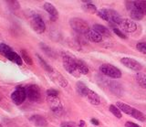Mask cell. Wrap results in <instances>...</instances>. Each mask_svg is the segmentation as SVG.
Returning a JSON list of instances; mask_svg holds the SVG:
<instances>
[{"label":"cell","mask_w":146,"mask_h":127,"mask_svg":"<svg viewBox=\"0 0 146 127\" xmlns=\"http://www.w3.org/2000/svg\"><path fill=\"white\" fill-rule=\"evenodd\" d=\"M0 54L3 55L4 57H6L7 60H9L10 61L16 63L17 65H19V66L22 65L23 60L21 56L18 55L16 51H14L8 45L5 43H0Z\"/></svg>","instance_id":"cell-1"},{"label":"cell","mask_w":146,"mask_h":127,"mask_svg":"<svg viewBox=\"0 0 146 127\" xmlns=\"http://www.w3.org/2000/svg\"><path fill=\"white\" fill-rule=\"evenodd\" d=\"M76 60L77 59L73 58L70 55H67V54H63V56H62V62H63L64 69H65L70 74L78 78V77L80 76V73L77 68Z\"/></svg>","instance_id":"cell-2"},{"label":"cell","mask_w":146,"mask_h":127,"mask_svg":"<svg viewBox=\"0 0 146 127\" xmlns=\"http://www.w3.org/2000/svg\"><path fill=\"white\" fill-rule=\"evenodd\" d=\"M70 25L73 30L80 34H87V32L90 29L89 24L84 19H80V17L71 19L70 20Z\"/></svg>","instance_id":"cell-3"},{"label":"cell","mask_w":146,"mask_h":127,"mask_svg":"<svg viewBox=\"0 0 146 127\" xmlns=\"http://www.w3.org/2000/svg\"><path fill=\"white\" fill-rule=\"evenodd\" d=\"M100 70L105 76L110 77L111 79H120L121 77V71L117 67L109 63H104L100 67Z\"/></svg>","instance_id":"cell-4"},{"label":"cell","mask_w":146,"mask_h":127,"mask_svg":"<svg viewBox=\"0 0 146 127\" xmlns=\"http://www.w3.org/2000/svg\"><path fill=\"white\" fill-rule=\"evenodd\" d=\"M30 25H31V28L34 29L35 32L41 34L45 32L46 30V24L44 20L42 19L39 15L38 14H34L32 15L30 17Z\"/></svg>","instance_id":"cell-5"},{"label":"cell","mask_w":146,"mask_h":127,"mask_svg":"<svg viewBox=\"0 0 146 127\" xmlns=\"http://www.w3.org/2000/svg\"><path fill=\"white\" fill-rule=\"evenodd\" d=\"M25 89H26L27 97L29 98V101L38 102L41 100V92L38 85L30 84L29 86H27Z\"/></svg>","instance_id":"cell-6"},{"label":"cell","mask_w":146,"mask_h":127,"mask_svg":"<svg viewBox=\"0 0 146 127\" xmlns=\"http://www.w3.org/2000/svg\"><path fill=\"white\" fill-rule=\"evenodd\" d=\"M27 98V93H26V89L22 86H18L16 88L11 94V100L12 102L17 104V105H20L25 102Z\"/></svg>","instance_id":"cell-7"},{"label":"cell","mask_w":146,"mask_h":127,"mask_svg":"<svg viewBox=\"0 0 146 127\" xmlns=\"http://www.w3.org/2000/svg\"><path fill=\"white\" fill-rule=\"evenodd\" d=\"M126 7H127V9L130 12L131 19L132 20H141V19H143V17L145 16L144 13L141 9H139V8L134 5L133 2H127Z\"/></svg>","instance_id":"cell-8"},{"label":"cell","mask_w":146,"mask_h":127,"mask_svg":"<svg viewBox=\"0 0 146 127\" xmlns=\"http://www.w3.org/2000/svg\"><path fill=\"white\" fill-rule=\"evenodd\" d=\"M47 101L53 112L57 113V114H60L63 112V105L59 100L58 96H47Z\"/></svg>","instance_id":"cell-9"},{"label":"cell","mask_w":146,"mask_h":127,"mask_svg":"<svg viewBox=\"0 0 146 127\" xmlns=\"http://www.w3.org/2000/svg\"><path fill=\"white\" fill-rule=\"evenodd\" d=\"M121 62L125 67L129 68V69H131L132 70H135V71H139L141 70V68H143V66H141L140 62H138L137 61L133 60V59H131V58H122L121 60Z\"/></svg>","instance_id":"cell-10"},{"label":"cell","mask_w":146,"mask_h":127,"mask_svg":"<svg viewBox=\"0 0 146 127\" xmlns=\"http://www.w3.org/2000/svg\"><path fill=\"white\" fill-rule=\"evenodd\" d=\"M105 12H106V15L108 17V22L112 23V24H117V25L120 26L122 19L117 11L113 10V9H108V8H105Z\"/></svg>","instance_id":"cell-11"},{"label":"cell","mask_w":146,"mask_h":127,"mask_svg":"<svg viewBox=\"0 0 146 127\" xmlns=\"http://www.w3.org/2000/svg\"><path fill=\"white\" fill-rule=\"evenodd\" d=\"M120 27L128 33H132L137 29L136 23L133 20L129 19H123L121 22Z\"/></svg>","instance_id":"cell-12"},{"label":"cell","mask_w":146,"mask_h":127,"mask_svg":"<svg viewBox=\"0 0 146 127\" xmlns=\"http://www.w3.org/2000/svg\"><path fill=\"white\" fill-rule=\"evenodd\" d=\"M43 7H44V9L49 14V17H50V20L51 21H56L58 19V11L51 3H48V2L45 3L43 5Z\"/></svg>","instance_id":"cell-13"},{"label":"cell","mask_w":146,"mask_h":127,"mask_svg":"<svg viewBox=\"0 0 146 127\" xmlns=\"http://www.w3.org/2000/svg\"><path fill=\"white\" fill-rule=\"evenodd\" d=\"M50 77H51V79L55 81V82H57L60 87H66L68 85V80L64 78V77L59 73V72L56 71V70H53L52 72H50L49 73Z\"/></svg>","instance_id":"cell-14"},{"label":"cell","mask_w":146,"mask_h":127,"mask_svg":"<svg viewBox=\"0 0 146 127\" xmlns=\"http://www.w3.org/2000/svg\"><path fill=\"white\" fill-rule=\"evenodd\" d=\"M29 121L33 124L35 126L38 127H46L48 125V121L46 120V118L41 116L39 114H35L32 115L29 118Z\"/></svg>","instance_id":"cell-15"},{"label":"cell","mask_w":146,"mask_h":127,"mask_svg":"<svg viewBox=\"0 0 146 127\" xmlns=\"http://www.w3.org/2000/svg\"><path fill=\"white\" fill-rule=\"evenodd\" d=\"M86 35L90 41L95 42V43L102 42V36L100 34H99L97 31H95L94 29H90L88 32H87Z\"/></svg>","instance_id":"cell-16"},{"label":"cell","mask_w":146,"mask_h":127,"mask_svg":"<svg viewBox=\"0 0 146 127\" xmlns=\"http://www.w3.org/2000/svg\"><path fill=\"white\" fill-rule=\"evenodd\" d=\"M86 97L88 98L89 102L91 104H93V105H100V96L95 92H93V90H90Z\"/></svg>","instance_id":"cell-17"},{"label":"cell","mask_w":146,"mask_h":127,"mask_svg":"<svg viewBox=\"0 0 146 127\" xmlns=\"http://www.w3.org/2000/svg\"><path fill=\"white\" fill-rule=\"evenodd\" d=\"M76 89H77V92L81 96H87V94L89 92V87L87 86L85 83L81 82V81H78L76 83Z\"/></svg>","instance_id":"cell-18"},{"label":"cell","mask_w":146,"mask_h":127,"mask_svg":"<svg viewBox=\"0 0 146 127\" xmlns=\"http://www.w3.org/2000/svg\"><path fill=\"white\" fill-rule=\"evenodd\" d=\"M116 106L120 109L121 112H123L124 113H126V114L131 115V113H132V112H133V109H134L131 106L128 105V104H126L124 102H117Z\"/></svg>","instance_id":"cell-19"},{"label":"cell","mask_w":146,"mask_h":127,"mask_svg":"<svg viewBox=\"0 0 146 127\" xmlns=\"http://www.w3.org/2000/svg\"><path fill=\"white\" fill-rule=\"evenodd\" d=\"M76 62H77V68H78V70H79L80 74L86 75L89 73V68L83 61L80 60V59H77Z\"/></svg>","instance_id":"cell-20"},{"label":"cell","mask_w":146,"mask_h":127,"mask_svg":"<svg viewBox=\"0 0 146 127\" xmlns=\"http://www.w3.org/2000/svg\"><path fill=\"white\" fill-rule=\"evenodd\" d=\"M93 29L95 31H97L99 34H100L102 36H111V32L110 30L104 27L102 25H100V24H94L93 25Z\"/></svg>","instance_id":"cell-21"},{"label":"cell","mask_w":146,"mask_h":127,"mask_svg":"<svg viewBox=\"0 0 146 127\" xmlns=\"http://www.w3.org/2000/svg\"><path fill=\"white\" fill-rule=\"evenodd\" d=\"M135 78L137 82H138V84L141 87L146 90V74L141 73V72H138V73H136Z\"/></svg>","instance_id":"cell-22"},{"label":"cell","mask_w":146,"mask_h":127,"mask_svg":"<svg viewBox=\"0 0 146 127\" xmlns=\"http://www.w3.org/2000/svg\"><path fill=\"white\" fill-rule=\"evenodd\" d=\"M131 116L135 118L136 120H138L140 122H145L146 121V115L143 112H141V111L137 110V109H133V112L131 113Z\"/></svg>","instance_id":"cell-23"},{"label":"cell","mask_w":146,"mask_h":127,"mask_svg":"<svg viewBox=\"0 0 146 127\" xmlns=\"http://www.w3.org/2000/svg\"><path fill=\"white\" fill-rule=\"evenodd\" d=\"M36 58L38 59V62H39V64L41 65V67L43 68V69L46 70V71H48V73H50V72H52L54 70H53V68L50 66L49 64H48L47 62H46L42 58H41L39 55H36Z\"/></svg>","instance_id":"cell-24"},{"label":"cell","mask_w":146,"mask_h":127,"mask_svg":"<svg viewBox=\"0 0 146 127\" xmlns=\"http://www.w3.org/2000/svg\"><path fill=\"white\" fill-rule=\"evenodd\" d=\"M83 10H85L86 12L90 13V14H94V13L97 12V7L96 6H94L92 3H85V5L82 7Z\"/></svg>","instance_id":"cell-25"},{"label":"cell","mask_w":146,"mask_h":127,"mask_svg":"<svg viewBox=\"0 0 146 127\" xmlns=\"http://www.w3.org/2000/svg\"><path fill=\"white\" fill-rule=\"evenodd\" d=\"M21 58H22V60L24 61L27 64H29V65H32L33 64V61H32V59L31 57L29 56V54L27 53L25 49H21Z\"/></svg>","instance_id":"cell-26"},{"label":"cell","mask_w":146,"mask_h":127,"mask_svg":"<svg viewBox=\"0 0 146 127\" xmlns=\"http://www.w3.org/2000/svg\"><path fill=\"white\" fill-rule=\"evenodd\" d=\"M110 112H111L115 117H117L118 119H121V118L122 117V114H121V110H120V109H119L117 106L113 105V104H111V105H110Z\"/></svg>","instance_id":"cell-27"},{"label":"cell","mask_w":146,"mask_h":127,"mask_svg":"<svg viewBox=\"0 0 146 127\" xmlns=\"http://www.w3.org/2000/svg\"><path fill=\"white\" fill-rule=\"evenodd\" d=\"M134 5L146 15V1H134Z\"/></svg>","instance_id":"cell-28"},{"label":"cell","mask_w":146,"mask_h":127,"mask_svg":"<svg viewBox=\"0 0 146 127\" xmlns=\"http://www.w3.org/2000/svg\"><path fill=\"white\" fill-rule=\"evenodd\" d=\"M40 47H41V49H42L43 51H44V52H45L46 54H48V56H50V57H53V56H54V52H53V51H52V49H50L49 47H48L46 44L41 43V44H40Z\"/></svg>","instance_id":"cell-29"},{"label":"cell","mask_w":146,"mask_h":127,"mask_svg":"<svg viewBox=\"0 0 146 127\" xmlns=\"http://www.w3.org/2000/svg\"><path fill=\"white\" fill-rule=\"evenodd\" d=\"M137 49L143 54H146V42H139L136 45Z\"/></svg>","instance_id":"cell-30"},{"label":"cell","mask_w":146,"mask_h":127,"mask_svg":"<svg viewBox=\"0 0 146 127\" xmlns=\"http://www.w3.org/2000/svg\"><path fill=\"white\" fill-rule=\"evenodd\" d=\"M60 127H80V126L74 122H61Z\"/></svg>","instance_id":"cell-31"},{"label":"cell","mask_w":146,"mask_h":127,"mask_svg":"<svg viewBox=\"0 0 146 127\" xmlns=\"http://www.w3.org/2000/svg\"><path fill=\"white\" fill-rule=\"evenodd\" d=\"M59 92H58L57 90L55 89H48L47 90V96H52V97H55V96H58Z\"/></svg>","instance_id":"cell-32"},{"label":"cell","mask_w":146,"mask_h":127,"mask_svg":"<svg viewBox=\"0 0 146 127\" xmlns=\"http://www.w3.org/2000/svg\"><path fill=\"white\" fill-rule=\"evenodd\" d=\"M113 32L115 33L117 36H119L120 38H121V39H126V35L122 32L121 30H120L119 29H116V28H114L113 29Z\"/></svg>","instance_id":"cell-33"},{"label":"cell","mask_w":146,"mask_h":127,"mask_svg":"<svg viewBox=\"0 0 146 127\" xmlns=\"http://www.w3.org/2000/svg\"><path fill=\"white\" fill-rule=\"evenodd\" d=\"M125 127H140L137 124H134L132 122H127L125 124Z\"/></svg>","instance_id":"cell-34"},{"label":"cell","mask_w":146,"mask_h":127,"mask_svg":"<svg viewBox=\"0 0 146 127\" xmlns=\"http://www.w3.org/2000/svg\"><path fill=\"white\" fill-rule=\"evenodd\" d=\"M90 122H91V124H94V125H96V126H97V125H99V124H100V122H99V121H98L97 119H95V118H92V119L90 120Z\"/></svg>","instance_id":"cell-35"},{"label":"cell","mask_w":146,"mask_h":127,"mask_svg":"<svg viewBox=\"0 0 146 127\" xmlns=\"http://www.w3.org/2000/svg\"><path fill=\"white\" fill-rule=\"evenodd\" d=\"M79 126H80V127H85V126H86V122H85V121L81 120V121L80 122V124H79Z\"/></svg>","instance_id":"cell-36"},{"label":"cell","mask_w":146,"mask_h":127,"mask_svg":"<svg viewBox=\"0 0 146 127\" xmlns=\"http://www.w3.org/2000/svg\"><path fill=\"white\" fill-rule=\"evenodd\" d=\"M0 127H2V125H1V124H0Z\"/></svg>","instance_id":"cell-37"}]
</instances>
